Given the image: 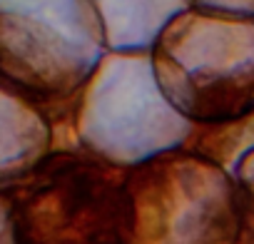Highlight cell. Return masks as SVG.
<instances>
[{"label":"cell","instance_id":"2","mask_svg":"<svg viewBox=\"0 0 254 244\" xmlns=\"http://www.w3.org/2000/svg\"><path fill=\"white\" fill-rule=\"evenodd\" d=\"M150 58L160 92L192 125H229L254 112V20L194 3L162 30Z\"/></svg>","mask_w":254,"mask_h":244},{"label":"cell","instance_id":"4","mask_svg":"<svg viewBox=\"0 0 254 244\" xmlns=\"http://www.w3.org/2000/svg\"><path fill=\"white\" fill-rule=\"evenodd\" d=\"M192 130L160 92L150 53L105 55L72 117L77 147L125 170L182 150Z\"/></svg>","mask_w":254,"mask_h":244},{"label":"cell","instance_id":"3","mask_svg":"<svg viewBox=\"0 0 254 244\" xmlns=\"http://www.w3.org/2000/svg\"><path fill=\"white\" fill-rule=\"evenodd\" d=\"M127 172L82 147L53 150L5 194L15 244H130Z\"/></svg>","mask_w":254,"mask_h":244},{"label":"cell","instance_id":"6","mask_svg":"<svg viewBox=\"0 0 254 244\" xmlns=\"http://www.w3.org/2000/svg\"><path fill=\"white\" fill-rule=\"evenodd\" d=\"M53 140L45 115L0 87V194L18 187L53 152Z\"/></svg>","mask_w":254,"mask_h":244},{"label":"cell","instance_id":"5","mask_svg":"<svg viewBox=\"0 0 254 244\" xmlns=\"http://www.w3.org/2000/svg\"><path fill=\"white\" fill-rule=\"evenodd\" d=\"M130 244H234L237 184L217 162L172 150L127 172Z\"/></svg>","mask_w":254,"mask_h":244},{"label":"cell","instance_id":"1","mask_svg":"<svg viewBox=\"0 0 254 244\" xmlns=\"http://www.w3.org/2000/svg\"><path fill=\"white\" fill-rule=\"evenodd\" d=\"M105 35L92 3H0V87L72 130L87 80L102 62Z\"/></svg>","mask_w":254,"mask_h":244},{"label":"cell","instance_id":"8","mask_svg":"<svg viewBox=\"0 0 254 244\" xmlns=\"http://www.w3.org/2000/svg\"><path fill=\"white\" fill-rule=\"evenodd\" d=\"M0 244H15L13 219H10V202L5 194H0Z\"/></svg>","mask_w":254,"mask_h":244},{"label":"cell","instance_id":"7","mask_svg":"<svg viewBox=\"0 0 254 244\" xmlns=\"http://www.w3.org/2000/svg\"><path fill=\"white\" fill-rule=\"evenodd\" d=\"M102 23L105 48L117 55H147L162 30L190 5L187 3H95Z\"/></svg>","mask_w":254,"mask_h":244},{"label":"cell","instance_id":"9","mask_svg":"<svg viewBox=\"0 0 254 244\" xmlns=\"http://www.w3.org/2000/svg\"><path fill=\"white\" fill-rule=\"evenodd\" d=\"M234 244H254V234L252 232H247V229H239V234H237V242Z\"/></svg>","mask_w":254,"mask_h":244}]
</instances>
